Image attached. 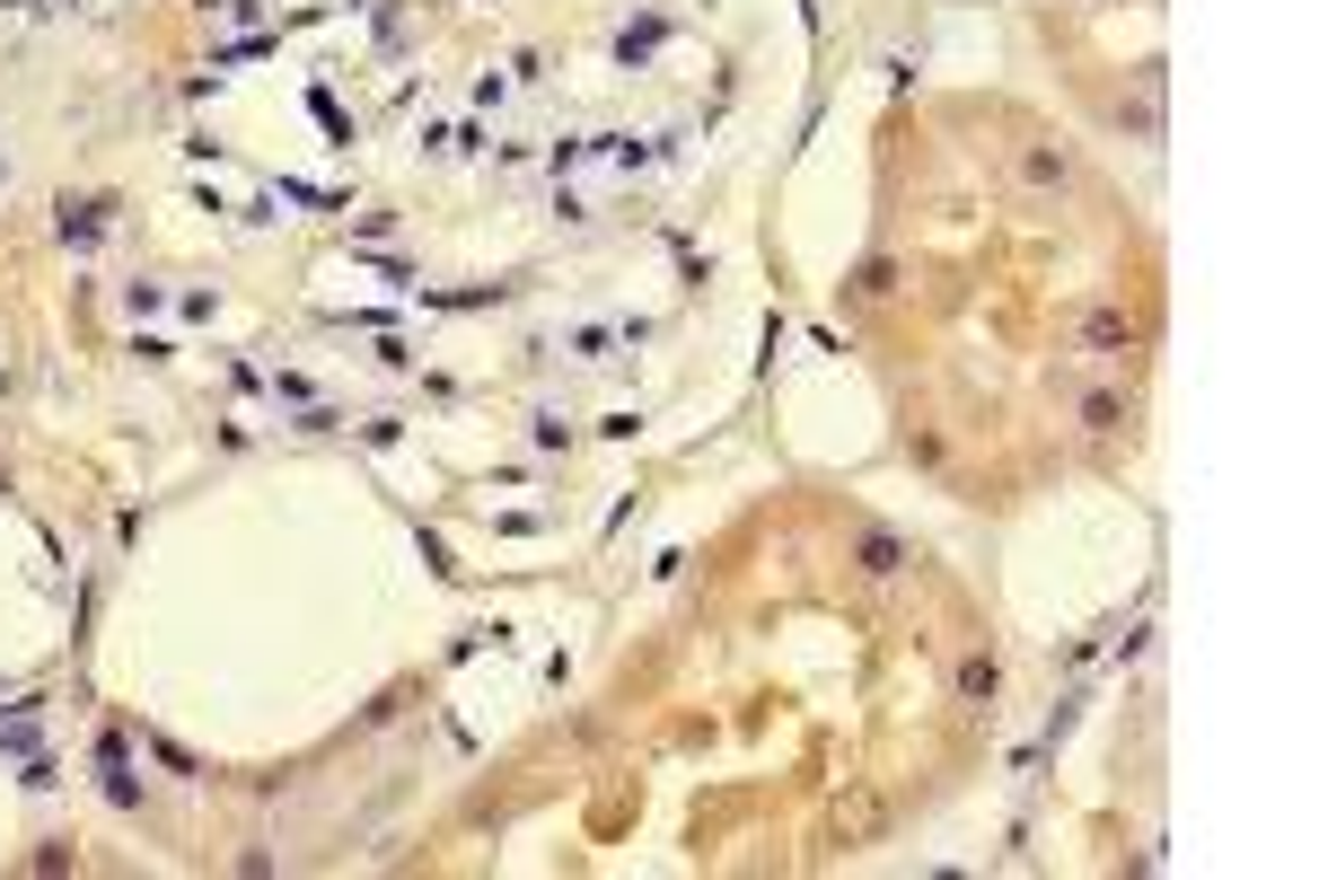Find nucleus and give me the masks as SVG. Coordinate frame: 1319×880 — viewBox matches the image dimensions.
<instances>
[{"label":"nucleus","mask_w":1319,"mask_h":880,"mask_svg":"<svg viewBox=\"0 0 1319 880\" xmlns=\"http://www.w3.org/2000/svg\"><path fill=\"white\" fill-rule=\"evenodd\" d=\"M1065 176H1074V168H1065V150H1056V141H1021V185H1038V194H1047V185H1065Z\"/></svg>","instance_id":"obj_4"},{"label":"nucleus","mask_w":1319,"mask_h":880,"mask_svg":"<svg viewBox=\"0 0 1319 880\" xmlns=\"http://www.w3.org/2000/svg\"><path fill=\"white\" fill-rule=\"evenodd\" d=\"M1082 344H1090L1099 362H1135V353H1144V326H1135L1117 300H1099V308L1082 317Z\"/></svg>","instance_id":"obj_1"},{"label":"nucleus","mask_w":1319,"mask_h":880,"mask_svg":"<svg viewBox=\"0 0 1319 880\" xmlns=\"http://www.w3.org/2000/svg\"><path fill=\"white\" fill-rule=\"evenodd\" d=\"M853 291H862V300H889V291H897V264H889V255H871V264L853 273Z\"/></svg>","instance_id":"obj_6"},{"label":"nucleus","mask_w":1319,"mask_h":880,"mask_svg":"<svg viewBox=\"0 0 1319 880\" xmlns=\"http://www.w3.org/2000/svg\"><path fill=\"white\" fill-rule=\"evenodd\" d=\"M897 555H906L897 537H862V564H871V573H897Z\"/></svg>","instance_id":"obj_7"},{"label":"nucleus","mask_w":1319,"mask_h":880,"mask_svg":"<svg viewBox=\"0 0 1319 880\" xmlns=\"http://www.w3.org/2000/svg\"><path fill=\"white\" fill-rule=\"evenodd\" d=\"M960 705H994V660H985V651L960 660Z\"/></svg>","instance_id":"obj_5"},{"label":"nucleus","mask_w":1319,"mask_h":880,"mask_svg":"<svg viewBox=\"0 0 1319 880\" xmlns=\"http://www.w3.org/2000/svg\"><path fill=\"white\" fill-rule=\"evenodd\" d=\"M1126 423H1135V396H1117V387H1090V396H1082V432H1090V441H1117Z\"/></svg>","instance_id":"obj_2"},{"label":"nucleus","mask_w":1319,"mask_h":880,"mask_svg":"<svg viewBox=\"0 0 1319 880\" xmlns=\"http://www.w3.org/2000/svg\"><path fill=\"white\" fill-rule=\"evenodd\" d=\"M880 828H889V801H880V792H853V801L836 810V837H844V846H871Z\"/></svg>","instance_id":"obj_3"}]
</instances>
